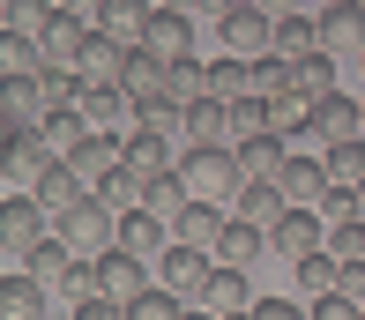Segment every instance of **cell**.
<instances>
[{
	"label": "cell",
	"mask_w": 365,
	"mask_h": 320,
	"mask_svg": "<svg viewBox=\"0 0 365 320\" xmlns=\"http://www.w3.org/2000/svg\"><path fill=\"white\" fill-rule=\"evenodd\" d=\"M246 320H306V298H254Z\"/></svg>",
	"instance_id": "cell-46"
},
{
	"label": "cell",
	"mask_w": 365,
	"mask_h": 320,
	"mask_svg": "<svg viewBox=\"0 0 365 320\" xmlns=\"http://www.w3.org/2000/svg\"><path fill=\"white\" fill-rule=\"evenodd\" d=\"M276 53H284V60H306V53H321V23H313V8H291V15H276Z\"/></svg>",
	"instance_id": "cell-27"
},
{
	"label": "cell",
	"mask_w": 365,
	"mask_h": 320,
	"mask_svg": "<svg viewBox=\"0 0 365 320\" xmlns=\"http://www.w3.org/2000/svg\"><path fill=\"white\" fill-rule=\"evenodd\" d=\"M30 194H38V209L53 216V209H68V201H75V194H90V187H82V179L68 172V157H53V164L38 172V187H30Z\"/></svg>",
	"instance_id": "cell-30"
},
{
	"label": "cell",
	"mask_w": 365,
	"mask_h": 320,
	"mask_svg": "<svg viewBox=\"0 0 365 320\" xmlns=\"http://www.w3.org/2000/svg\"><path fill=\"white\" fill-rule=\"evenodd\" d=\"M313 23H321V53H328V60H358V53H365V0L313 8Z\"/></svg>",
	"instance_id": "cell-7"
},
{
	"label": "cell",
	"mask_w": 365,
	"mask_h": 320,
	"mask_svg": "<svg viewBox=\"0 0 365 320\" xmlns=\"http://www.w3.org/2000/svg\"><path fill=\"white\" fill-rule=\"evenodd\" d=\"M68 320H127V306H112L105 291H90V298H75V313Z\"/></svg>",
	"instance_id": "cell-47"
},
{
	"label": "cell",
	"mask_w": 365,
	"mask_h": 320,
	"mask_svg": "<svg viewBox=\"0 0 365 320\" xmlns=\"http://www.w3.org/2000/svg\"><path fill=\"white\" fill-rule=\"evenodd\" d=\"M187 320H217V313H202V306H187Z\"/></svg>",
	"instance_id": "cell-52"
},
{
	"label": "cell",
	"mask_w": 365,
	"mask_h": 320,
	"mask_svg": "<svg viewBox=\"0 0 365 320\" xmlns=\"http://www.w3.org/2000/svg\"><path fill=\"white\" fill-rule=\"evenodd\" d=\"M239 134H276L269 127V97H239V105H231V142H239Z\"/></svg>",
	"instance_id": "cell-43"
},
{
	"label": "cell",
	"mask_w": 365,
	"mask_h": 320,
	"mask_svg": "<svg viewBox=\"0 0 365 320\" xmlns=\"http://www.w3.org/2000/svg\"><path fill=\"white\" fill-rule=\"evenodd\" d=\"M291 268H298V298H321V291H336V283H343V261L328 254V246H321V254H306V261H291Z\"/></svg>",
	"instance_id": "cell-33"
},
{
	"label": "cell",
	"mask_w": 365,
	"mask_h": 320,
	"mask_svg": "<svg viewBox=\"0 0 365 320\" xmlns=\"http://www.w3.org/2000/svg\"><path fill=\"white\" fill-rule=\"evenodd\" d=\"M306 8H336V0H306Z\"/></svg>",
	"instance_id": "cell-54"
},
{
	"label": "cell",
	"mask_w": 365,
	"mask_h": 320,
	"mask_svg": "<svg viewBox=\"0 0 365 320\" xmlns=\"http://www.w3.org/2000/svg\"><path fill=\"white\" fill-rule=\"evenodd\" d=\"M38 239H53V216H45V209H38V194L23 187V194H8V201H0V254H8V268L23 261Z\"/></svg>",
	"instance_id": "cell-3"
},
{
	"label": "cell",
	"mask_w": 365,
	"mask_h": 320,
	"mask_svg": "<svg viewBox=\"0 0 365 320\" xmlns=\"http://www.w3.org/2000/svg\"><path fill=\"white\" fill-rule=\"evenodd\" d=\"M313 209H321V224H343V216H358V187H328Z\"/></svg>",
	"instance_id": "cell-45"
},
{
	"label": "cell",
	"mask_w": 365,
	"mask_h": 320,
	"mask_svg": "<svg viewBox=\"0 0 365 320\" xmlns=\"http://www.w3.org/2000/svg\"><path fill=\"white\" fill-rule=\"evenodd\" d=\"M0 320H45V283L23 276V268H8V276H0Z\"/></svg>",
	"instance_id": "cell-24"
},
{
	"label": "cell",
	"mask_w": 365,
	"mask_h": 320,
	"mask_svg": "<svg viewBox=\"0 0 365 320\" xmlns=\"http://www.w3.org/2000/svg\"><path fill=\"white\" fill-rule=\"evenodd\" d=\"M142 53H157L164 67L187 60V53H194V23H187V15H172V8H157V15H149V30H142Z\"/></svg>",
	"instance_id": "cell-18"
},
{
	"label": "cell",
	"mask_w": 365,
	"mask_h": 320,
	"mask_svg": "<svg viewBox=\"0 0 365 320\" xmlns=\"http://www.w3.org/2000/svg\"><path fill=\"white\" fill-rule=\"evenodd\" d=\"M0 67H8V75H38V38H8V30H0Z\"/></svg>",
	"instance_id": "cell-42"
},
{
	"label": "cell",
	"mask_w": 365,
	"mask_h": 320,
	"mask_svg": "<svg viewBox=\"0 0 365 320\" xmlns=\"http://www.w3.org/2000/svg\"><path fill=\"white\" fill-rule=\"evenodd\" d=\"M231 157H239V179H276L284 157H291V142H284V134H239Z\"/></svg>",
	"instance_id": "cell-17"
},
{
	"label": "cell",
	"mask_w": 365,
	"mask_h": 320,
	"mask_svg": "<svg viewBox=\"0 0 365 320\" xmlns=\"http://www.w3.org/2000/svg\"><path fill=\"white\" fill-rule=\"evenodd\" d=\"M231 320H246V313H231Z\"/></svg>",
	"instance_id": "cell-57"
},
{
	"label": "cell",
	"mask_w": 365,
	"mask_h": 320,
	"mask_svg": "<svg viewBox=\"0 0 365 320\" xmlns=\"http://www.w3.org/2000/svg\"><path fill=\"white\" fill-rule=\"evenodd\" d=\"M358 320H365V313H358Z\"/></svg>",
	"instance_id": "cell-59"
},
{
	"label": "cell",
	"mask_w": 365,
	"mask_h": 320,
	"mask_svg": "<svg viewBox=\"0 0 365 320\" xmlns=\"http://www.w3.org/2000/svg\"><path fill=\"white\" fill-rule=\"evenodd\" d=\"M358 127H365V97H358Z\"/></svg>",
	"instance_id": "cell-55"
},
{
	"label": "cell",
	"mask_w": 365,
	"mask_h": 320,
	"mask_svg": "<svg viewBox=\"0 0 365 320\" xmlns=\"http://www.w3.org/2000/svg\"><path fill=\"white\" fill-rule=\"evenodd\" d=\"M90 291H97V254H68L53 268V283H45V298H68V306L90 298Z\"/></svg>",
	"instance_id": "cell-28"
},
{
	"label": "cell",
	"mask_w": 365,
	"mask_h": 320,
	"mask_svg": "<svg viewBox=\"0 0 365 320\" xmlns=\"http://www.w3.org/2000/svg\"><path fill=\"white\" fill-rule=\"evenodd\" d=\"M328 254H336V261H365V216H343V224H328Z\"/></svg>",
	"instance_id": "cell-40"
},
{
	"label": "cell",
	"mask_w": 365,
	"mask_h": 320,
	"mask_svg": "<svg viewBox=\"0 0 365 320\" xmlns=\"http://www.w3.org/2000/svg\"><path fill=\"white\" fill-rule=\"evenodd\" d=\"M202 313H217V320H231V313H246L254 298H246V268H224V261H209V283H202V298H194Z\"/></svg>",
	"instance_id": "cell-15"
},
{
	"label": "cell",
	"mask_w": 365,
	"mask_h": 320,
	"mask_svg": "<svg viewBox=\"0 0 365 320\" xmlns=\"http://www.w3.org/2000/svg\"><path fill=\"white\" fill-rule=\"evenodd\" d=\"M60 15H75V23H97V8H105V0H53Z\"/></svg>",
	"instance_id": "cell-50"
},
{
	"label": "cell",
	"mask_w": 365,
	"mask_h": 320,
	"mask_svg": "<svg viewBox=\"0 0 365 320\" xmlns=\"http://www.w3.org/2000/svg\"><path fill=\"white\" fill-rule=\"evenodd\" d=\"M231 8H239V0H194V23H209V30H217Z\"/></svg>",
	"instance_id": "cell-49"
},
{
	"label": "cell",
	"mask_w": 365,
	"mask_h": 320,
	"mask_svg": "<svg viewBox=\"0 0 365 320\" xmlns=\"http://www.w3.org/2000/svg\"><path fill=\"white\" fill-rule=\"evenodd\" d=\"M172 179L187 187V201H231L239 194V157L217 142V149H187V157L172 164Z\"/></svg>",
	"instance_id": "cell-1"
},
{
	"label": "cell",
	"mask_w": 365,
	"mask_h": 320,
	"mask_svg": "<svg viewBox=\"0 0 365 320\" xmlns=\"http://www.w3.org/2000/svg\"><path fill=\"white\" fill-rule=\"evenodd\" d=\"M254 8H269V15H291V8H306V0H254Z\"/></svg>",
	"instance_id": "cell-51"
},
{
	"label": "cell",
	"mask_w": 365,
	"mask_h": 320,
	"mask_svg": "<svg viewBox=\"0 0 365 320\" xmlns=\"http://www.w3.org/2000/svg\"><path fill=\"white\" fill-rule=\"evenodd\" d=\"M142 127L164 134V142H179V134H187V105H179V97H149V105H142Z\"/></svg>",
	"instance_id": "cell-37"
},
{
	"label": "cell",
	"mask_w": 365,
	"mask_h": 320,
	"mask_svg": "<svg viewBox=\"0 0 365 320\" xmlns=\"http://www.w3.org/2000/svg\"><path fill=\"white\" fill-rule=\"evenodd\" d=\"M276 194H284L291 209H313V201L328 194V164H321V157H284V172H276Z\"/></svg>",
	"instance_id": "cell-16"
},
{
	"label": "cell",
	"mask_w": 365,
	"mask_h": 320,
	"mask_svg": "<svg viewBox=\"0 0 365 320\" xmlns=\"http://www.w3.org/2000/svg\"><path fill=\"white\" fill-rule=\"evenodd\" d=\"M120 67H127V45L120 38H105V30L82 38V53H75V75L82 82H120Z\"/></svg>",
	"instance_id": "cell-22"
},
{
	"label": "cell",
	"mask_w": 365,
	"mask_h": 320,
	"mask_svg": "<svg viewBox=\"0 0 365 320\" xmlns=\"http://www.w3.org/2000/svg\"><path fill=\"white\" fill-rule=\"evenodd\" d=\"M217 30H224V45H231L239 60H261V53H276V15H269V8H254V0H239V8H231Z\"/></svg>",
	"instance_id": "cell-8"
},
{
	"label": "cell",
	"mask_w": 365,
	"mask_h": 320,
	"mask_svg": "<svg viewBox=\"0 0 365 320\" xmlns=\"http://www.w3.org/2000/svg\"><path fill=\"white\" fill-rule=\"evenodd\" d=\"M149 276H157L172 298H187V306H194V298H202V283H209V254H194V246L164 239V254L149 261Z\"/></svg>",
	"instance_id": "cell-6"
},
{
	"label": "cell",
	"mask_w": 365,
	"mask_h": 320,
	"mask_svg": "<svg viewBox=\"0 0 365 320\" xmlns=\"http://www.w3.org/2000/svg\"><path fill=\"white\" fill-rule=\"evenodd\" d=\"M38 120H45L38 75H0V127H38Z\"/></svg>",
	"instance_id": "cell-21"
},
{
	"label": "cell",
	"mask_w": 365,
	"mask_h": 320,
	"mask_svg": "<svg viewBox=\"0 0 365 320\" xmlns=\"http://www.w3.org/2000/svg\"><path fill=\"white\" fill-rule=\"evenodd\" d=\"M202 97H217V105H239V97H246V60H239V53H224L217 67H202Z\"/></svg>",
	"instance_id": "cell-32"
},
{
	"label": "cell",
	"mask_w": 365,
	"mask_h": 320,
	"mask_svg": "<svg viewBox=\"0 0 365 320\" xmlns=\"http://www.w3.org/2000/svg\"><path fill=\"white\" fill-rule=\"evenodd\" d=\"M120 164H127V172H135L142 179V187H149V179H164V172H172V142H164V134H149V127H135V134H120Z\"/></svg>",
	"instance_id": "cell-12"
},
{
	"label": "cell",
	"mask_w": 365,
	"mask_h": 320,
	"mask_svg": "<svg viewBox=\"0 0 365 320\" xmlns=\"http://www.w3.org/2000/svg\"><path fill=\"white\" fill-rule=\"evenodd\" d=\"M38 134H45L53 149H60V157H68V149L82 142V134H90V120H82V112L68 105V112H45V120H38Z\"/></svg>",
	"instance_id": "cell-38"
},
{
	"label": "cell",
	"mask_w": 365,
	"mask_h": 320,
	"mask_svg": "<svg viewBox=\"0 0 365 320\" xmlns=\"http://www.w3.org/2000/svg\"><path fill=\"white\" fill-rule=\"evenodd\" d=\"M164 239H172V231H164V216H157V209H142V201L112 216V246H120V254H135V261H157V254H164Z\"/></svg>",
	"instance_id": "cell-9"
},
{
	"label": "cell",
	"mask_w": 365,
	"mask_h": 320,
	"mask_svg": "<svg viewBox=\"0 0 365 320\" xmlns=\"http://www.w3.org/2000/svg\"><path fill=\"white\" fill-rule=\"evenodd\" d=\"M53 239L68 246V254H105L112 246V209L97 194H75L68 209H53Z\"/></svg>",
	"instance_id": "cell-2"
},
{
	"label": "cell",
	"mask_w": 365,
	"mask_h": 320,
	"mask_svg": "<svg viewBox=\"0 0 365 320\" xmlns=\"http://www.w3.org/2000/svg\"><path fill=\"white\" fill-rule=\"evenodd\" d=\"M90 194L105 201L112 216H120V209H135V201H142L149 187H142V179H135V172H127V164H120V172H105V179H97V187H90Z\"/></svg>",
	"instance_id": "cell-35"
},
{
	"label": "cell",
	"mask_w": 365,
	"mask_h": 320,
	"mask_svg": "<svg viewBox=\"0 0 365 320\" xmlns=\"http://www.w3.org/2000/svg\"><path fill=\"white\" fill-rule=\"evenodd\" d=\"M68 172L82 179V187H97L105 172H120V134H105V127H90L82 142L68 149Z\"/></svg>",
	"instance_id": "cell-13"
},
{
	"label": "cell",
	"mask_w": 365,
	"mask_h": 320,
	"mask_svg": "<svg viewBox=\"0 0 365 320\" xmlns=\"http://www.w3.org/2000/svg\"><path fill=\"white\" fill-rule=\"evenodd\" d=\"M291 90H298V97H328V90H336V60H328V53L291 60Z\"/></svg>",
	"instance_id": "cell-34"
},
{
	"label": "cell",
	"mask_w": 365,
	"mask_h": 320,
	"mask_svg": "<svg viewBox=\"0 0 365 320\" xmlns=\"http://www.w3.org/2000/svg\"><path fill=\"white\" fill-rule=\"evenodd\" d=\"M82 38H90V23H75V15H53V23H45V38H38V60H45V67H75Z\"/></svg>",
	"instance_id": "cell-26"
},
{
	"label": "cell",
	"mask_w": 365,
	"mask_h": 320,
	"mask_svg": "<svg viewBox=\"0 0 365 320\" xmlns=\"http://www.w3.org/2000/svg\"><path fill=\"white\" fill-rule=\"evenodd\" d=\"M321 164H328V187H358V179H365V134H351V142H328Z\"/></svg>",
	"instance_id": "cell-31"
},
{
	"label": "cell",
	"mask_w": 365,
	"mask_h": 320,
	"mask_svg": "<svg viewBox=\"0 0 365 320\" xmlns=\"http://www.w3.org/2000/svg\"><path fill=\"white\" fill-rule=\"evenodd\" d=\"M164 97H179V105H194V97H202V60H172V67H164Z\"/></svg>",
	"instance_id": "cell-41"
},
{
	"label": "cell",
	"mask_w": 365,
	"mask_h": 320,
	"mask_svg": "<svg viewBox=\"0 0 365 320\" xmlns=\"http://www.w3.org/2000/svg\"><path fill=\"white\" fill-rule=\"evenodd\" d=\"M358 127V97H343V90H328V97H313V149H328V142H351Z\"/></svg>",
	"instance_id": "cell-14"
},
{
	"label": "cell",
	"mask_w": 365,
	"mask_h": 320,
	"mask_svg": "<svg viewBox=\"0 0 365 320\" xmlns=\"http://www.w3.org/2000/svg\"><path fill=\"white\" fill-rule=\"evenodd\" d=\"M261 254H269V231H261V224H246V216H231V224H224V239H217V261H224V268H254Z\"/></svg>",
	"instance_id": "cell-25"
},
{
	"label": "cell",
	"mask_w": 365,
	"mask_h": 320,
	"mask_svg": "<svg viewBox=\"0 0 365 320\" xmlns=\"http://www.w3.org/2000/svg\"><path fill=\"white\" fill-rule=\"evenodd\" d=\"M149 15H157V0H105L90 30H105V38H120L127 53H135V45H142V30H149Z\"/></svg>",
	"instance_id": "cell-19"
},
{
	"label": "cell",
	"mask_w": 365,
	"mask_h": 320,
	"mask_svg": "<svg viewBox=\"0 0 365 320\" xmlns=\"http://www.w3.org/2000/svg\"><path fill=\"white\" fill-rule=\"evenodd\" d=\"M336 291H343V298H358V306H365V261H343V283H336Z\"/></svg>",
	"instance_id": "cell-48"
},
{
	"label": "cell",
	"mask_w": 365,
	"mask_h": 320,
	"mask_svg": "<svg viewBox=\"0 0 365 320\" xmlns=\"http://www.w3.org/2000/svg\"><path fill=\"white\" fill-rule=\"evenodd\" d=\"M53 0H8V38H45V23H53Z\"/></svg>",
	"instance_id": "cell-36"
},
{
	"label": "cell",
	"mask_w": 365,
	"mask_h": 320,
	"mask_svg": "<svg viewBox=\"0 0 365 320\" xmlns=\"http://www.w3.org/2000/svg\"><path fill=\"white\" fill-rule=\"evenodd\" d=\"M224 224H231V209H224V201H179V209L164 216V231H172L179 246H194V254H209V261H217Z\"/></svg>",
	"instance_id": "cell-4"
},
{
	"label": "cell",
	"mask_w": 365,
	"mask_h": 320,
	"mask_svg": "<svg viewBox=\"0 0 365 320\" xmlns=\"http://www.w3.org/2000/svg\"><path fill=\"white\" fill-rule=\"evenodd\" d=\"M358 216H365V179H358Z\"/></svg>",
	"instance_id": "cell-53"
},
{
	"label": "cell",
	"mask_w": 365,
	"mask_h": 320,
	"mask_svg": "<svg viewBox=\"0 0 365 320\" xmlns=\"http://www.w3.org/2000/svg\"><path fill=\"white\" fill-rule=\"evenodd\" d=\"M0 276H8V254H0Z\"/></svg>",
	"instance_id": "cell-56"
},
{
	"label": "cell",
	"mask_w": 365,
	"mask_h": 320,
	"mask_svg": "<svg viewBox=\"0 0 365 320\" xmlns=\"http://www.w3.org/2000/svg\"><path fill=\"white\" fill-rule=\"evenodd\" d=\"M284 209L291 201L276 194V179H239V194H231V216H246V224H261V231H269Z\"/></svg>",
	"instance_id": "cell-23"
},
{
	"label": "cell",
	"mask_w": 365,
	"mask_h": 320,
	"mask_svg": "<svg viewBox=\"0 0 365 320\" xmlns=\"http://www.w3.org/2000/svg\"><path fill=\"white\" fill-rule=\"evenodd\" d=\"M358 67H365V53H358Z\"/></svg>",
	"instance_id": "cell-58"
},
{
	"label": "cell",
	"mask_w": 365,
	"mask_h": 320,
	"mask_svg": "<svg viewBox=\"0 0 365 320\" xmlns=\"http://www.w3.org/2000/svg\"><path fill=\"white\" fill-rule=\"evenodd\" d=\"M365 306L358 298H343V291H321V298H306V320H358Z\"/></svg>",
	"instance_id": "cell-44"
},
{
	"label": "cell",
	"mask_w": 365,
	"mask_h": 320,
	"mask_svg": "<svg viewBox=\"0 0 365 320\" xmlns=\"http://www.w3.org/2000/svg\"><path fill=\"white\" fill-rule=\"evenodd\" d=\"M53 157H60V149L45 142L38 127H8V134H0V172H8V187H38V172Z\"/></svg>",
	"instance_id": "cell-5"
},
{
	"label": "cell",
	"mask_w": 365,
	"mask_h": 320,
	"mask_svg": "<svg viewBox=\"0 0 365 320\" xmlns=\"http://www.w3.org/2000/svg\"><path fill=\"white\" fill-rule=\"evenodd\" d=\"M127 320H187V298H172L164 283H149L135 306H127Z\"/></svg>",
	"instance_id": "cell-39"
},
{
	"label": "cell",
	"mask_w": 365,
	"mask_h": 320,
	"mask_svg": "<svg viewBox=\"0 0 365 320\" xmlns=\"http://www.w3.org/2000/svg\"><path fill=\"white\" fill-rule=\"evenodd\" d=\"M321 239H328L321 209H284V216L269 224V254H284V261H306V254H321Z\"/></svg>",
	"instance_id": "cell-11"
},
{
	"label": "cell",
	"mask_w": 365,
	"mask_h": 320,
	"mask_svg": "<svg viewBox=\"0 0 365 320\" xmlns=\"http://www.w3.org/2000/svg\"><path fill=\"white\" fill-rule=\"evenodd\" d=\"M187 149H231V105H217V97H194L187 105V134H179Z\"/></svg>",
	"instance_id": "cell-20"
},
{
	"label": "cell",
	"mask_w": 365,
	"mask_h": 320,
	"mask_svg": "<svg viewBox=\"0 0 365 320\" xmlns=\"http://www.w3.org/2000/svg\"><path fill=\"white\" fill-rule=\"evenodd\" d=\"M120 90L135 97V105H149V97H164V60L135 45V53H127V67H120Z\"/></svg>",
	"instance_id": "cell-29"
},
{
	"label": "cell",
	"mask_w": 365,
	"mask_h": 320,
	"mask_svg": "<svg viewBox=\"0 0 365 320\" xmlns=\"http://www.w3.org/2000/svg\"><path fill=\"white\" fill-rule=\"evenodd\" d=\"M149 261H135V254H120V246H105V254H97V291L112 298V306H135V298L149 291Z\"/></svg>",
	"instance_id": "cell-10"
}]
</instances>
